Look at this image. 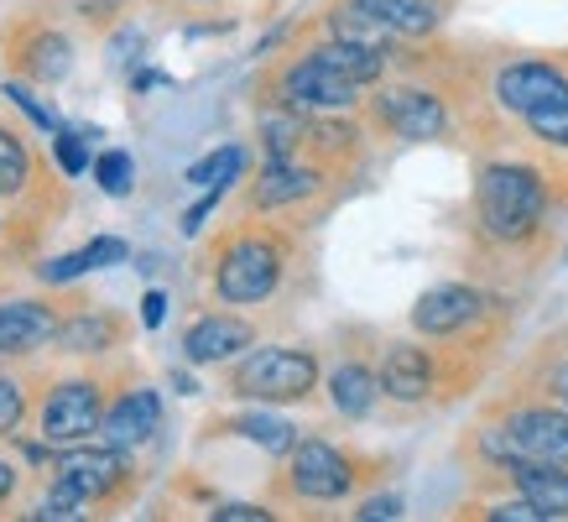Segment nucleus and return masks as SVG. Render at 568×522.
<instances>
[{
  "label": "nucleus",
  "mask_w": 568,
  "mask_h": 522,
  "mask_svg": "<svg viewBox=\"0 0 568 522\" xmlns=\"http://www.w3.org/2000/svg\"><path fill=\"white\" fill-rule=\"evenodd\" d=\"M313 58L328 63L334 73L355 79V84H371V79H381V69H386V52L371 48V42H349V37H334L324 48H313Z\"/></svg>",
  "instance_id": "obj_17"
},
{
  "label": "nucleus",
  "mask_w": 568,
  "mask_h": 522,
  "mask_svg": "<svg viewBox=\"0 0 568 522\" xmlns=\"http://www.w3.org/2000/svg\"><path fill=\"white\" fill-rule=\"evenodd\" d=\"M511 475H517V491L527 502H537L548 518H564L568 512V470L548 465V460H511Z\"/></svg>",
  "instance_id": "obj_16"
},
{
  "label": "nucleus",
  "mask_w": 568,
  "mask_h": 522,
  "mask_svg": "<svg viewBox=\"0 0 568 522\" xmlns=\"http://www.w3.org/2000/svg\"><path fill=\"white\" fill-rule=\"evenodd\" d=\"M94 178H100L104 193H131V183H136V162H131V152H104L100 162H94Z\"/></svg>",
  "instance_id": "obj_27"
},
{
  "label": "nucleus",
  "mask_w": 568,
  "mask_h": 522,
  "mask_svg": "<svg viewBox=\"0 0 568 522\" xmlns=\"http://www.w3.org/2000/svg\"><path fill=\"white\" fill-rule=\"evenodd\" d=\"M527 126H532V137L552 141V147H568V100H558V104H548V110L527 116Z\"/></svg>",
  "instance_id": "obj_30"
},
{
  "label": "nucleus",
  "mask_w": 568,
  "mask_h": 522,
  "mask_svg": "<svg viewBox=\"0 0 568 522\" xmlns=\"http://www.w3.org/2000/svg\"><path fill=\"white\" fill-rule=\"evenodd\" d=\"M21 408H27V402H21V387L11 382V377H0V434H11L21 423Z\"/></svg>",
  "instance_id": "obj_33"
},
{
  "label": "nucleus",
  "mask_w": 568,
  "mask_h": 522,
  "mask_svg": "<svg viewBox=\"0 0 568 522\" xmlns=\"http://www.w3.org/2000/svg\"><path fill=\"white\" fill-rule=\"evenodd\" d=\"M282 100L293 104V110H345V104L361 100V84L345 79V73H334L328 63H318V58H303V63L282 79Z\"/></svg>",
  "instance_id": "obj_6"
},
{
  "label": "nucleus",
  "mask_w": 568,
  "mask_h": 522,
  "mask_svg": "<svg viewBox=\"0 0 568 522\" xmlns=\"http://www.w3.org/2000/svg\"><path fill=\"white\" fill-rule=\"evenodd\" d=\"M214 518L220 522H266L272 512H261V506H251V502H230V506H220Z\"/></svg>",
  "instance_id": "obj_36"
},
{
  "label": "nucleus",
  "mask_w": 568,
  "mask_h": 522,
  "mask_svg": "<svg viewBox=\"0 0 568 522\" xmlns=\"http://www.w3.org/2000/svg\"><path fill=\"white\" fill-rule=\"evenodd\" d=\"M100 429L115 450H141L162 429V402H156V392H131L100 418Z\"/></svg>",
  "instance_id": "obj_12"
},
{
  "label": "nucleus",
  "mask_w": 568,
  "mask_h": 522,
  "mask_svg": "<svg viewBox=\"0 0 568 522\" xmlns=\"http://www.w3.org/2000/svg\"><path fill=\"white\" fill-rule=\"evenodd\" d=\"M558 387H564V402H568V365H564V377H558Z\"/></svg>",
  "instance_id": "obj_41"
},
{
  "label": "nucleus",
  "mask_w": 568,
  "mask_h": 522,
  "mask_svg": "<svg viewBox=\"0 0 568 522\" xmlns=\"http://www.w3.org/2000/svg\"><path fill=\"white\" fill-rule=\"evenodd\" d=\"M313 382H318V361L308 350H282V345L245 355L241 371H235V392L256 402H297L313 392Z\"/></svg>",
  "instance_id": "obj_2"
},
{
  "label": "nucleus",
  "mask_w": 568,
  "mask_h": 522,
  "mask_svg": "<svg viewBox=\"0 0 568 522\" xmlns=\"http://www.w3.org/2000/svg\"><path fill=\"white\" fill-rule=\"evenodd\" d=\"M485 518H490V522H542V518H548V512H542V506H537V502H527V496H517V502H500V506H490Z\"/></svg>",
  "instance_id": "obj_34"
},
{
  "label": "nucleus",
  "mask_w": 568,
  "mask_h": 522,
  "mask_svg": "<svg viewBox=\"0 0 568 522\" xmlns=\"http://www.w3.org/2000/svg\"><path fill=\"white\" fill-rule=\"evenodd\" d=\"M349 481H355V470H349V460L334 444H324V439H308V444H297L293 454V486L308 496V502H339L349 491Z\"/></svg>",
  "instance_id": "obj_7"
},
{
  "label": "nucleus",
  "mask_w": 568,
  "mask_h": 522,
  "mask_svg": "<svg viewBox=\"0 0 568 522\" xmlns=\"http://www.w3.org/2000/svg\"><path fill=\"white\" fill-rule=\"evenodd\" d=\"M381 121L392 126L396 137L428 141L444 131V104L423 89H392V94H381Z\"/></svg>",
  "instance_id": "obj_11"
},
{
  "label": "nucleus",
  "mask_w": 568,
  "mask_h": 522,
  "mask_svg": "<svg viewBox=\"0 0 568 522\" xmlns=\"http://www.w3.org/2000/svg\"><path fill=\"white\" fill-rule=\"evenodd\" d=\"M89 137H94V131H89ZM84 131H69V126H63V131H58V162H63V173H84L89 168V152H84Z\"/></svg>",
  "instance_id": "obj_31"
},
{
  "label": "nucleus",
  "mask_w": 568,
  "mask_h": 522,
  "mask_svg": "<svg viewBox=\"0 0 568 522\" xmlns=\"http://www.w3.org/2000/svg\"><path fill=\"white\" fill-rule=\"evenodd\" d=\"M58 340L69 350H104L115 340V324H110L104 313H79V319H69V324L58 330Z\"/></svg>",
  "instance_id": "obj_25"
},
{
  "label": "nucleus",
  "mask_w": 568,
  "mask_h": 522,
  "mask_svg": "<svg viewBox=\"0 0 568 522\" xmlns=\"http://www.w3.org/2000/svg\"><path fill=\"white\" fill-rule=\"evenodd\" d=\"M100 429V392L94 382H63L42 408V439L48 444H79Z\"/></svg>",
  "instance_id": "obj_5"
},
{
  "label": "nucleus",
  "mask_w": 568,
  "mask_h": 522,
  "mask_svg": "<svg viewBox=\"0 0 568 522\" xmlns=\"http://www.w3.org/2000/svg\"><path fill=\"white\" fill-rule=\"evenodd\" d=\"M490 454H511V460H548V465H568V413L552 408H527L506 423V434L485 439Z\"/></svg>",
  "instance_id": "obj_3"
},
{
  "label": "nucleus",
  "mask_w": 568,
  "mask_h": 522,
  "mask_svg": "<svg viewBox=\"0 0 568 522\" xmlns=\"http://www.w3.org/2000/svg\"><path fill=\"white\" fill-rule=\"evenodd\" d=\"M282 278V257L272 241H241L230 245L220 261V298L224 303H261Z\"/></svg>",
  "instance_id": "obj_4"
},
{
  "label": "nucleus",
  "mask_w": 568,
  "mask_h": 522,
  "mask_svg": "<svg viewBox=\"0 0 568 522\" xmlns=\"http://www.w3.org/2000/svg\"><path fill=\"white\" fill-rule=\"evenodd\" d=\"M125 475V460L121 450L110 444V450H69L58 454V481L63 486H73L84 502H100L104 491H115Z\"/></svg>",
  "instance_id": "obj_9"
},
{
  "label": "nucleus",
  "mask_w": 568,
  "mask_h": 522,
  "mask_svg": "<svg viewBox=\"0 0 568 522\" xmlns=\"http://www.w3.org/2000/svg\"><path fill=\"white\" fill-rule=\"evenodd\" d=\"M245 345H251V324L214 313V319H199V324L189 330V340H183V355H189L193 365H214V361L241 355Z\"/></svg>",
  "instance_id": "obj_13"
},
{
  "label": "nucleus",
  "mask_w": 568,
  "mask_h": 522,
  "mask_svg": "<svg viewBox=\"0 0 568 522\" xmlns=\"http://www.w3.org/2000/svg\"><path fill=\"white\" fill-rule=\"evenodd\" d=\"M392 32V27H381L365 6H355L349 0L345 11H334V37H349V42H371V48H381V37Z\"/></svg>",
  "instance_id": "obj_26"
},
{
  "label": "nucleus",
  "mask_w": 568,
  "mask_h": 522,
  "mask_svg": "<svg viewBox=\"0 0 568 522\" xmlns=\"http://www.w3.org/2000/svg\"><path fill=\"white\" fill-rule=\"evenodd\" d=\"M245 168V152L241 147H220L214 157H204V162H193L189 168V183L193 189H224L230 178Z\"/></svg>",
  "instance_id": "obj_24"
},
{
  "label": "nucleus",
  "mask_w": 568,
  "mask_h": 522,
  "mask_svg": "<svg viewBox=\"0 0 568 522\" xmlns=\"http://www.w3.org/2000/svg\"><path fill=\"white\" fill-rule=\"evenodd\" d=\"M318 189V178L308 173V168H297V162H266V173H261L256 183V204L272 209V204H293V199H303V193Z\"/></svg>",
  "instance_id": "obj_20"
},
{
  "label": "nucleus",
  "mask_w": 568,
  "mask_h": 522,
  "mask_svg": "<svg viewBox=\"0 0 568 522\" xmlns=\"http://www.w3.org/2000/svg\"><path fill=\"white\" fill-rule=\"evenodd\" d=\"M11 486H17V470H11V465H6V460H0V502L11 496Z\"/></svg>",
  "instance_id": "obj_40"
},
{
  "label": "nucleus",
  "mask_w": 568,
  "mask_h": 522,
  "mask_svg": "<svg viewBox=\"0 0 568 522\" xmlns=\"http://www.w3.org/2000/svg\"><path fill=\"white\" fill-rule=\"evenodd\" d=\"M115 261H125V241L100 235V241L79 245V251H69V257L42 261L37 272H42V282H69V278H79V272H94V267H115Z\"/></svg>",
  "instance_id": "obj_18"
},
{
  "label": "nucleus",
  "mask_w": 568,
  "mask_h": 522,
  "mask_svg": "<svg viewBox=\"0 0 568 522\" xmlns=\"http://www.w3.org/2000/svg\"><path fill=\"white\" fill-rule=\"evenodd\" d=\"M475 204H480V225L496 235V241H527L548 209V189L532 168L521 162H496L480 173V189H475Z\"/></svg>",
  "instance_id": "obj_1"
},
{
  "label": "nucleus",
  "mask_w": 568,
  "mask_h": 522,
  "mask_svg": "<svg viewBox=\"0 0 568 522\" xmlns=\"http://www.w3.org/2000/svg\"><path fill=\"white\" fill-rule=\"evenodd\" d=\"M27 69H32V79H42V84H58V79H69L73 69V52L63 37H37L32 42V58H27Z\"/></svg>",
  "instance_id": "obj_23"
},
{
  "label": "nucleus",
  "mask_w": 568,
  "mask_h": 522,
  "mask_svg": "<svg viewBox=\"0 0 568 522\" xmlns=\"http://www.w3.org/2000/svg\"><path fill=\"white\" fill-rule=\"evenodd\" d=\"M496 94H500L506 110H517V116H537V110L568 100V79L552 69V63H511V69L496 79Z\"/></svg>",
  "instance_id": "obj_8"
},
{
  "label": "nucleus",
  "mask_w": 568,
  "mask_h": 522,
  "mask_svg": "<svg viewBox=\"0 0 568 522\" xmlns=\"http://www.w3.org/2000/svg\"><path fill=\"white\" fill-rule=\"evenodd\" d=\"M475 313H480V293L465 288V282H444V288H428V293L417 298L413 324L423 334H454V330H465Z\"/></svg>",
  "instance_id": "obj_10"
},
{
  "label": "nucleus",
  "mask_w": 568,
  "mask_h": 522,
  "mask_svg": "<svg viewBox=\"0 0 568 522\" xmlns=\"http://www.w3.org/2000/svg\"><path fill=\"white\" fill-rule=\"evenodd\" d=\"M355 518L361 522H392V518H402V502H396V496H371Z\"/></svg>",
  "instance_id": "obj_35"
},
{
  "label": "nucleus",
  "mask_w": 568,
  "mask_h": 522,
  "mask_svg": "<svg viewBox=\"0 0 568 522\" xmlns=\"http://www.w3.org/2000/svg\"><path fill=\"white\" fill-rule=\"evenodd\" d=\"M27 183V147L11 131H0V193H17Z\"/></svg>",
  "instance_id": "obj_28"
},
{
  "label": "nucleus",
  "mask_w": 568,
  "mask_h": 522,
  "mask_svg": "<svg viewBox=\"0 0 568 522\" xmlns=\"http://www.w3.org/2000/svg\"><path fill=\"white\" fill-rule=\"evenodd\" d=\"M261 131H266V157H272V162H287L297 137H303V121H297V116H272Z\"/></svg>",
  "instance_id": "obj_29"
},
{
  "label": "nucleus",
  "mask_w": 568,
  "mask_h": 522,
  "mask_svg": "<svg viewBox=\"0 0 568 522\" xmlns=\"http://www.w3.org/2000/svg\"><path fill=\"white\" fill-rule=\"evenodd\" d=\"M214 199H220V189H209V199H204V204H193L189 214H183V230H189V235H193V230H199V225H204V220H209V209H214Z\"/></svg>",
  "instance_id": "obj_38"
},
{
  "label": "nucleus",
  "mask_w": 568,
  "mask_h": 522,
  "mask_svg": "<svg viewBox=\"0 0 568 522\" xmlns=\"http://www.w3.org/2000/svg\"><path fill=\"white\" fill-rule=\"evenodd\" d=\"M6 94H11V100H17L21 110H27V116H32V121L42 126V131H63V121L52 116L48 104H37V100H32V89H27V84H6Z\"/></svg>",
  "instance_id": "obj_32"
},
{
  "label": "nucleus",
  "mask_w": 568,
  "mask_h": 522,
  "mask_svg": "<svg viewBox=\"0 0 568 522\" xmlns=\"http://www.w3.org/2000/svg\"><path fill=\"white\" fill-rule=\"evenodd\" d=\"M141 319H146V330H156V324H162V319H168V293H146L141 298Z\"/></svg>",
  "instance_id": "obj_37"
},
{
  "label": "nucleus",
  "mask_w": 568,
  "mask_h": 522,
  "mask_svg": "<svg viewBox=\"0 0 568 522\" xmlns=\"http://www.w3.org/2000/svg\"><path fill=\"white\" fill-rule=\"evenodd\" d=\"M433 387V365L417 345H392L381 361V392L396 402H417Z\"/></svg>",
  "instance_id": "obj_15"
},
{
  "label": "nucleus",
  "mask_w": 568,
  "mask_h": 522,
  "mask_svg": "<svg viewBox=\"0 0 568 522\" xmlns=\"http://www.w3.org/2000/svg\"><path fill=\"white\" fill-rule=\"evenodd\" d=\"M355 6H365L381 27L402 37H423L438 27V0H355Z\"/></svg>",
  "instance_id": "obj_19"
},
{
  "label": "nucleus",
  "mask_w": 568,
  "mask_h": 522,
  "mask_svg": "<svg viewBox=\"0 0 568 522\" xmlns=\"http://www.w3.org/2000/svg\"><path fill=\"white\" fill-rule=\"evenodd\" d=\"M52 334H58V319L42 303H6L0 309V355H27V350L48 345Z\"/></svg>",
  "instance_id": "obj_14"
},
{
  "label": "nucleus",
  "mask_w": 568,
  "mask_h": 522,
  "mask_svg": "<svg viewBox=\"0 0 568 522\" xmlns=\"http://www.w3.org/2000/svg\"><path fill=\"white\" fill-rule=\"evenodd\" d=\"M376 392H381V377H371L365 365H339V371L328 377V398H334V408H339V413H349V418L371 413Z\"/></svg>",
  "instance_id": "obj_21"
},
{
  "label": "nucleus",
  "mask_w": 568,
  "mask_h": 522,
  "mask_svg": "<svg viewBox=\"0 0 568 522\" xmlns=\"http://www.w3.org/2000/svg\"><path fill=\"white\" fill-rule=\"evenodd\" d=\"M115 6H121V0H79V11H84V17H110Z\"/></svg>",
  "instance_id": "obj_39"
},
{
  "label": "nucleus",
  "mask_w": 568,
  "mask_h": 522,
  "mask_svg": "<svg viewBox=\"0 0 568 522\" xmlns=\"http://www.w3.org/2000/svg\"><path fill=\"white\" fill-rule=\"evenodd\" d=\"M241 439H251V444H261L266 454H287L297 450V434H293V423L287 418H272V413H245L230 423Z\"/></svg>",
  "instance_id": "obj_22"
}]
</instances>
